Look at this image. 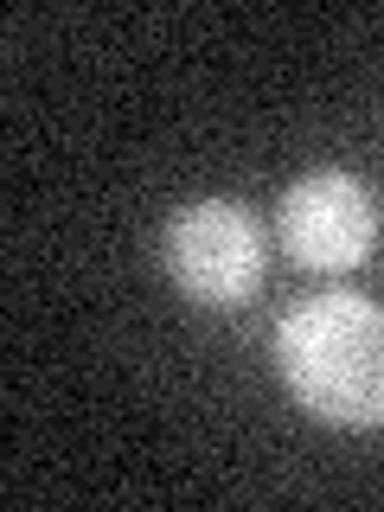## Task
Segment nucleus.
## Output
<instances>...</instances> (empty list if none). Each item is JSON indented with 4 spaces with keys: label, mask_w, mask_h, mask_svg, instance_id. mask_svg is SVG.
<instances>
[{
    "label": "nucleus",
    "mask_w": 384,
    "mask_h": 512,
    "mask_svg": "<svg viewBox=\"0 0 384 512\" xmlns=\"http://www.w3.org/2000/svg\"><path fill=\"white\" fill-rule=\"evenodd\" d=\"M276 372L320 423L384 429V308L340 288L295 301L276 327Z\"/></svg>",
    "instance_id": "nucleus-1"
},
{
    "label": "nucleus",
    "mask_w": 384,
    "mask_h": 512,
    "mask_svg": "<svg viewBox=\"0 0 384 512\" xmlns=\"http://www.w3.org/2000/svg\"><path fill=\"white\" fill-rule=\"evenodd\" d=\"M160 256H167V276L180 282V295L205 301V308H237L263 282V224L237 199H192L167 218Z\"/></svg>",
    "instance_id": "nucleus-2"
},
{
    "label": "nucleus",
    "mask_w": 384,
    "mask_h": 512,
    "mask_svg": "<svg viewBox=\"0 0 384 512\" xmlns=\"http://www.w3.org/2000/svg\"><path fill=\"white\" fill-rule=\"evenodd\" d=\"M276 231L301 269L340 276V269H359L378 244V199L346 167H314L282 192Z\"/></svg>",
    "instance_id": "nucleus-3"
}]
</instances>
